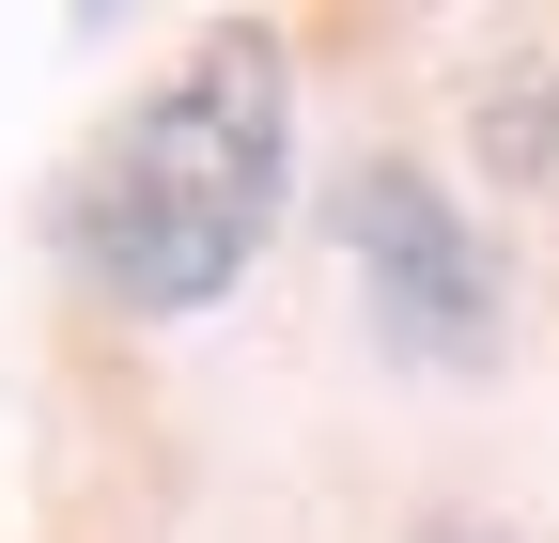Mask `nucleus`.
<instances>
[{"instance_id":"nucleus-4","label":"nucleus","mask_w":559,"mask_h":543,"mask_svg":"<svg viewBox=\"0 0 559 543\" xmlns=\"http://www.w3.org/2000/svg\"><path fill=\"white\" fill-rule=\"evenodd\" d=\"M404 543H513V528H481V512H419Z\"/></svg>"},{"instance_id":"nucleus-2","label":"nucleus","mask_w":559,"mask_h":543,"mask_svg":"<svg viewBox=\"0 0 559 543\" xmlns=\"http://www.w3.org/2000/svg\"><path fill=\"white\" fill-rule=\"evenodd\" d=\"M326 249L358 264V311H373L389 358H419V373H481L498 358L513 264H498V233H481L419 156H342L326 171Z\"/></svg>"},{"instance_id":"nucleus-1","label":"nucleus","mask_w":559,"mask_h":543,"mask_svg":"<svg viewBox=\"0 0 559 543\" xmlns=\"http://www.w3.org/2000/svg\"><path fill=\"white\" fill-rule=\"evenodd\" d=\"M296 186V62L264 32H202L109 141L62 171V264L109 311H218Z\"/></svg>"},{"instance_id":"nucleus-3","label":"nucleus","mask_w":559,"mask_h":543,"mask_svg":"<svg viewBox=\"0 0 559 543\" xmlns=\"http://www.w3.org/2000/svg\"><path fill=\"white\" fill-rule=\"evenodd\" d=\"M466 141H481V171L513 202H559V62H498L481 109H466Z\"/></svg>"}]
</instances>
